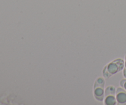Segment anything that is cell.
<instances>
[{
	"instance_id": "1",
	"label": "cell",
	"mask_w": 126,
	"mask_h": 105,
	"mask_svg": "<svg viewBox=\"0 0 126 105\" xmlns=\"http://www.w3.org/2000/svg\"><path fill=\"white\" fill-rule=\"evenodd\" d=\"M124 67V62L122 59H117V60L114 61V62L111 63L109 65H108V72L110 73L111 75L116 74L118 72V71H120L122 70Z\"/></svg>"
},
{
	"instance_id": "2",
	"label": "cell",
	"mask_w": 126,
	"mask_h": 105,
	"mask_svg": "<svg viewBox=\"0 0 126 105\" xmlns=\"http://www.w3.org/2000/svg\"><path fill=\"white\" fill-rule=\"evenodd\" d=\"M116 100L119 104L126 105V91L123 88H118L116 92Z\"/></svg>"
},
{
	"instance_id": "3",
	"label": "cell",
	"mask_w": 126,
	"mask_h": 105,
	"mask_svg": "<svg viewBox=\"0 0 126 105\" xmlns=\"http://www.w3.org/2000/svg\"><path fill=\"white\" fill-rule=\"evenodd\" d=\"M103 88H97L95 89V96L96 98L100 101H102L103 100Z\"/></svg>"
},
{
	"instance_id": "4",
	"label": "cell",
	"mask_w": 126,
	"mask_h": 105,
	"mask_svg": "<svg viewBox=\"0 0 126 105\" xmlns=\"http://www.w3.org/2000/svg\"><path fill=\"white\" fill-rule=\"evenodd\" d=\"M116 93L115 88L113 86H109L105 90V96H114Z\"/></svg>"
},
{
	"instance_id": "5",
	"label": "cell",
	"mask_w": 126,
	"mask_h": 105,
	"mask_svg": "<svg viewBox=\"0 0 126 105\" xmlns=\"http://www.w3.org/2000/svg\"><path fill=\"white\" fill-rule=\"evenodd\" d=\"M105 104L107 105H114L116 104V99L114 96H108L105 99Z\"/></svg>"
},
{
	"instance_id": "6",
	"label": "cell",
	"mask_w": 126,
	"mask_h": 105,
	"mask_svg": "<svg viewBox=\"0 0 126 105\" xmlns=\"http://www.w3.org/2000/svg\"><path fill=\"white\" fill-rule=\"evenodd\" d=\"M104 85H105L104 80H103V79H102V78H99V79L96 81L95 84L94 88L96 89L97 88H103Z\"/></svg>"
},
{
	"instance_id": "7",
	"label": "cell",
	"mask_w": 126,
	"mask_h": 105,
	"mask_svg": "<svg viewBox=\"0 0 126 105\" xmlns=\"http://www.w3.org/2000/svg\"><path fill=\"white\" fill-rule=\"evenodd\" d=\"M120 85L122 87H124L125 88V90H126V79H123L120 82Z\"/></svg>"
},
{
	"instance_id": "8",
	"label": "cell",
	"mask_w": 126,
	"mask_h": 105,
	"mask_svg": "<svg viewBox=\"0 0 126 105\" xmlns=\"http://www.w3.org/2000/svg\"><path fill=\"white\" fill-rule=\"evenodd\" d=\"M125 59H126V62H125V67L124 69V76L126 78V54L125 56Z\"/></svg>"
}]
</instances>
